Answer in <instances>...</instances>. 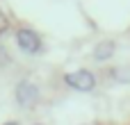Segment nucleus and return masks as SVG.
I'll return each mask as SVG.
<instances>
[{"instance_id":"f257e3e1","label":"nucleus","mask_w":130,"mask_h":125,"mask_svg":"<svg viewBox=\"0 0 130 125\" xmlns=\"http://www.w3.org/2000/svg\"><path fill=\"white\" fill-rule=\"evenodd\" d=\"M14 96H16V102H18V107H23V109H32L37 102H39V87L34 84V82H30V80H21L18 84H16V91H14Z\"/></svg>"},{"instance_id":"f03ea898","label":"nucleus","mask_w":130,"mask_h":125,"mask_svg":"<svg viewBox=\"0 0 130 125\" xmlns=\"http://www.w3.org/2000/svg\"><path fill=\"white\" fill-rule=\"evenodd\" d=\"M16 43H18V48H21L23 52H27V55H39L41 48H43L41 36H39L34 30H30V27L16 30Z\"/></svg>"},{"instance_id":"7ed1b4c3","label":"nucleus","mask_w":130,"mask_h":125,"mask_svg":"<svg viewBox=\"0 0 130 125\" xmlns=\"http://www.w3.org/2000/svg\"><path fill=\"white\" fill-rule=\"evenodd\" d=\"M64 82L75 89V91H91L96 87V75L87 68H80V71H73V73H66L64 75Z\"/></svg>"},{"instance_id":"20e7f679","label":"nucleus","mask_w":130,"mask_h":125,"mask_svg":"<svg viewBox=\"0 0 130 125\" xmlns=\"http://www.w3.org/2000/svg\"><path fill=\"white\" fill-rule=\"evenodd\" d=\"M114 50H117L114 41H101L96 46V50H94V57H96V61H107L114 55Z\"/></svg>"},{"instance_id":"39448f33","label":"nucleus","mask_w":130,"mask_h":125,"mask_svg":"<svg viewBox=\"0 0 130 125\" xmlns=\"http://www.w3.org/2000/svg\"><path fill=\"white\" fill-rule=\"evenodd\" d=\"M9 30V20H7V16L2 14V9H0V34H5Z\"/></svg>"},{"instance_id":"423d86ee","label":"nucleus","mask_w":130,"mask_h":125,"mask_svg":"<svg viewBox=\"0 0 130 125\" xmlns=\"http://www.w3.org/2000/svg\"><path fill=\"white\" fill-rule=\"evenodd\" d=\"M2 125H21V123H16V121H9V123H2Z\"/></svg>"},{"instance_id":"0eeeda50","label":"nucleus","mask_w":130,"mask_h":125,"mask_svg":"<svg viewBox=\"0 0 130 125\" xmlns=\"http://www.w3.org/2000/svg\"><path fill=\"white\" fill-rule=\"evenodd\" d=\"M37 125H41V123H37Z\"/></svg>"}]
</instances>
